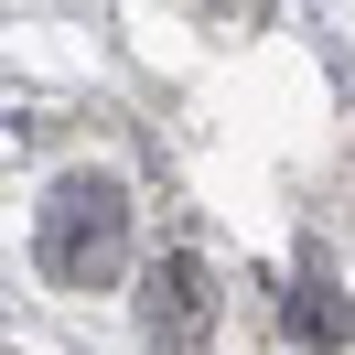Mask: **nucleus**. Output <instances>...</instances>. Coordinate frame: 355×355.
Returning a JSON list of instances; mask_svg holds the SVG:
<instances>
[{
  "label": "nucleus",
  "instance_id": "obj_1",
  "mask_svg": "<svg viewBox=\"0 0 355 355\" xmlns=\"http://www.w3.org/2000/svg\"><path fill=\"white\" fill-rule=\"evenodd\" d=\"M119 226H130V205H119V183H54L44 205V269L54 280H108L119 269Z\"/></svg>",
  "mask_w": 355,
  "mask_h": 355
},
{
  "label": "nucleus",
  "instance_id": "obj_2",
  "mask_svg": "<svg viewBox=\"0 0 355 355\" xmlns=\"http://www.w3.org/2000/svg\"><path fill=\"white\" fill-rule=\"evenodd\" d=\"M205 312H216V280H205V259H183V248H173V259L151 269V334H162V345H194Z\"/></svg>",
  "mask_w": 355,
  "mask_h": 355
},
{
  "label": "nucleus",
  "instance_id": "obj_3",
  "mask_svg": "<svg viewBox=\"0 0 355 355\" xmlns=\"http://www.w3.org/2000/svg\"><path fill=\"white\" fill-rule=\"evenodd\" d=\"M291 334H302V345H345V334H355V312H345V291H334V269H302V291H291Z\"/></svg>",
  "mask_w": 355,
  "mask_h": 355
}]
</instances>
